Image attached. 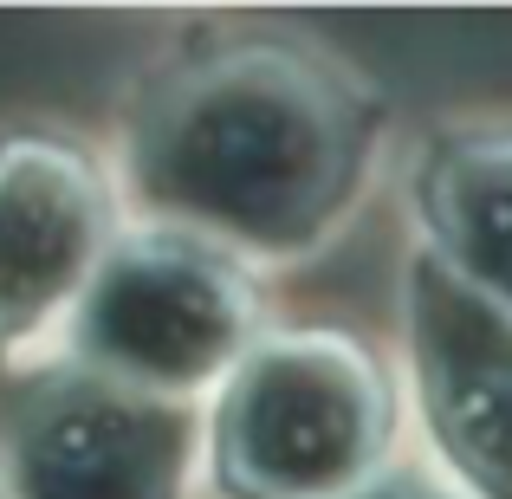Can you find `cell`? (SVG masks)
<instances>
[{
  "mask_svg": "<svg viewBox=\"0 0 512 499\" xmlns=\"http://www.w3.org/2000/svg\"><path fill=\"white\" fill-rule=\"evenodd\" d=\"M156 201L221 234L305 240L350 182V117L292 59H227L169 98L143 156Z\"/></svg>",
  "mask_w": 512,
  "mask_h": 499,
  "instance_id": "1",
  "label": "cell"
},
{
  "mask_svg": "<svg viewBox=\"0 0 512 499\" xmlns=\"http://www.w3.org/2000/svg\"><path fill=\"white\" fill-rule=\"evenodd\" d=\"M389 441L376 370L338 337H273L227 376L214 474L234 499H350Z\"/></svg>",
  "mask_w": 512,
  "mask_h": 499,
  "instance_id": "2",
  "label": "cell"
},
{
  "mask_svg": "<svg viewBox=\"0 0 512 499\" xmlns=\"http://www.w3.org/2000/svg\"><path fill=\"white\" fill-rule=\"evenodd\" d=\"M247 318V286L214 253L188 240H130L91 279L78 344L117 383L201 389L247 363Z\"/></svg>",
  "mask_w": 512,
  "mask_h": 499,
  "instance_id": "3",
  "label": "cell"
},
{
  "mask_svg": "<svg viewBox=\"0 0 512 499\" xmlns=\"http://www.w3.org/2000/svg\"><path fill=\"white\" fill-rule=\"evenodd\" d=\"M415 363L448 467L480 499H512V312L428 260L415 273Z\"/></svg>",
  "mask_w": 512,
  "mask_h": 499,
  "instance_id": "4",
  "label": "cell"
},
{
  "mask_svg": "<svg viewBox=\"0 0 512 499\" xmlns=\"http://www.w3.org/2000/svg\"><path fill=\"white\" fill-rule=\"evenodd\" d=\"M111 260V201L78 156L13 143L0 156V337L78 305Z\"/></svg>",
  "mask_w": 512,
  "mask_h": 499,
  "instance_id": "5",
  "label": "cell"
},
{
  "mask_svg": "<svg viewBox=\"0 0 512 499\" xmlns=\"http://www.w3.org/2000/svg\"><path fill=\"white\" fill-rule=\"evenodd\" d=\"M175 428L98 383L46 396L20 422L26 499H169Z\"/></svg>",
  "mask_w": 512,
  "mask_h": 499,
  "instance_id": "6",
  "label": "cell"
},
{
  "mask_svg": "<svg viewBox=\"0 0 512 499\" xmlns=\"http://www.w3.org/2000/svg\"><path fill=\"white\" fill-rule=\"evenodd\" d=\"M428 214L448 247V266L500 312H512V137L454 150L435 169Z\"/></svg>",
  "mask_w": 512,
  "mask_h": 499,
  "instance_id": "7",
  "label": "cell"
},
{
  "mask_svg": "<svg viewBox=\"0 0 512 499\" xmlns=\"http://www.w3.org/2000/svg\"><path fill=\"white\" fill-rule=\"evenodd\" d=\"M350 499H435L428 487H402V480H389V487H376V493H350Z\"/></svg>",
  "mask_w": 512,
  "mask_h": 499,
  "instance_id": "8",
  "label": "cell"
},
{
  "mask_svg": "<svg viewBox=\"0 0 512 499\" xmlns=\"http://www.w3.org/2000/svg\"><path fill=\"white\" fill-rule=\"evenodd\" d=\"M0 499H13V493H7V487H0Z\"/></svg>",
  "mask_w": 512,
  "mask_h": 499,
  "instance_id": "9",
  "label": "cell"
}]
</instances>
